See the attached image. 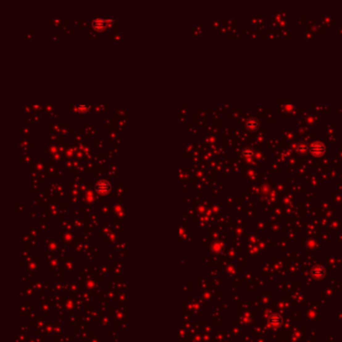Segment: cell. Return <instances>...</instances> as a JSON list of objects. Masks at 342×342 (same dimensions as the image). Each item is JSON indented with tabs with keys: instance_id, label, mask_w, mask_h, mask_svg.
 Masks as SVG:
<instances>
[{
	"instance_id": "6da1fadb",
	"label": "cell",
	"mask_w": 342,
	"mask_h": 342,
	"mask_svg": "<svg viewBox=\"0 0 342 342\" xmlns=\"http://www.w3.org/2000/svg\"><path fill=\"white\" fill-rule=\"evenodd\" d=\"M310 152L312 155L320 156L325 152V147L322 143H319V142L314 143V144H312V146L310 147Z\"/></svg>"
},
{
	"instance_id": "7a4b0ae2",
	"label": "cell",
	"mask_w": 342,
	"mask_h": 342,
	"mask_svg": "<svg viewBox=\"0 0 342 342\" xmlns=\"http://www.w3.org/2000/svg\"><path fill=\"white\" fill-rule=\"evenodd\" d=\"M111 186L107 181H99L95 186V190L98 191L99 194H106V193L111 191Z\"/></svg>"
},
{
	"instance_id": "3957f363",
	"label": "cell",
	"mask_w": 342,
	"mask_h": 342,
	"mask_svg": "<svg viewBox=\"0 0 342 342\" xmlns=\"http://www.w3.org/2000/svg\"><path fill=\"white\" fill-rule=\"evenodd\" d=\"M258 126H259V122L256 119H248L246 123V127H248L249 131H256Z\"/></svg>"
},
{
	"instance_id": "277c9868",
	"label": "cell",
	"mask_w": 342,
	"mask_h": 342,
	"mask_svg": "<svg viewBox=\"0 0 342 342\" xmlns=\"http://www.w3.org/2000/svg\"><path fill=\"white\" fill-rule=\"evenodd\" d=\"M106 21H107V20H106V19H104V18H102V17L95 18V19L94 20V27H95V28H98V29H100V27H99V26H102V28H103L104 26H106Z\"/></svg>"
},
{
	"instance_id": "5b68a950",
	"label": "cell",
	"mask_w": 342,
	"mask_h": 342,
	"mask_svg": "<svg viewBox=\"0 0 342 342\" xmlns=\"http://www.w3.org/2000/svg\"><path fill=\"white\" fill-rule=\"evenodd\" d=\"M297 150H298L299 154H303V155H304V154H306V152H308L309 147L307 146L306 144L302 143V144H298V148H297Z\"/></svg>"
},
{
	"instance_id": "8992f818",
	"label": "cell",
	"mask_w": 342,
	"mask_h": 342,
	"mask_svg": "<svg viewBox=\"0 0 342 342\" xmlns=\"http://www.w3.org/2000/svg\"><path fill=\"white\" fill-rule=\"evenodd\" d=\"M253 152H254L253 151H251L250 152H249V148H246V150L244 151V155H245V156H248V155H251V156H252V155H253Z\"/></svg>"
},
{
	"instance_id": "52a82bcc",
	"label": "cell",
	"mask_w": 342,
	"mask_h": 342,
	"mask_svg": "<svg viewBox=\"0 0 342 342\" xmlns=\"http://www.w3.org/2000/svg\"><path fill=\"white\" fill-rule=\"evenodd\" d=\"M78 108L79 110H81V111H86L87 108V106H78Z\"/></svg>"
}]
</instances>
